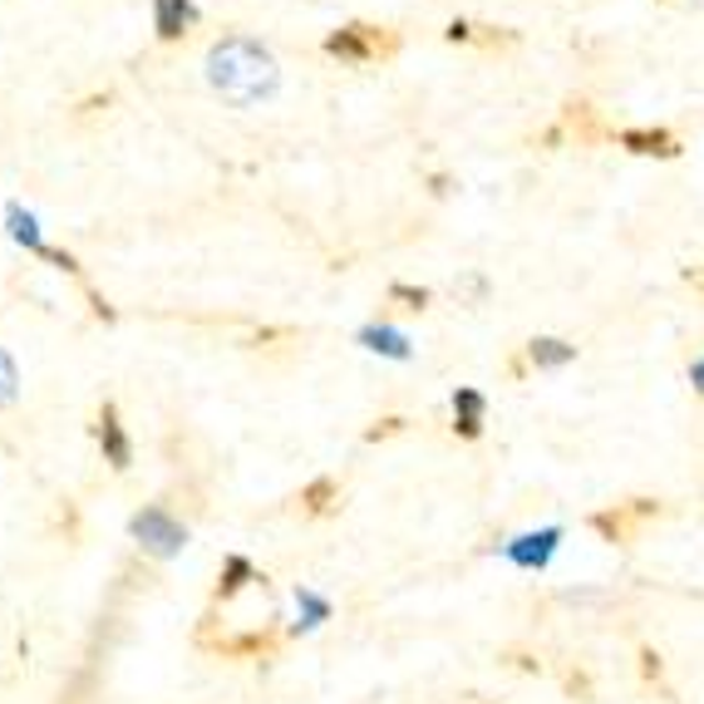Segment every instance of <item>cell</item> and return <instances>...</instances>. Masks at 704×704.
Returning a JSON list of instances; mask_svg holds the SVG:
<instances>
[{
  "label": "cell",
  "mask_w": 704,
  "mask_h": 704,
  "mask_svg": "<svg viewBox=\"0 0 704 704\" xmlns=\"http://www.w3.org/2000/svg\"><path fill=\"white\" fill-rule=\"evenodd\" d=\"M193 25H197V6H193V0H153V35L163 40V45L183 40Z\"/></svg>",
  "instance_id": "52a82bcc"
},
{
  "label": "cell",
  "mask_w": 704,
  "mask_h": 704,
  "mask_svg": "<svg viewBox=\"0 0 704 704\" xmlns=\"http://www.w3.org/2000/svg\"><path fill=\"white\" fill-rule=\"evenodd\" d=\"M6 232L15 247H25V251H45V237H40V217L30 213V207H20V203H6Z\"/></svg>",
  "instance_id": "8fae6325"
},
{
  "label": "cell",
  "mask_w": 704,
  "mask_h": 704,
  "mask_svg": "<svg viewBox=\"0 0 704 704\" xmlns=\"http://www.w3.org/2000/svg\"><path fill=\"white\" fill-rule=\"evenodd\" d=\"M335 498H340V492H335V483L331 478H315L306 492H301V502H306V512H315V518H321V512H331L335 508Z\"/></svg>",
  "instance_id": "2e32d148"
},
{
  "label": "cell",
  "mask_w": 704,
  "mask_h": 704,
  "mask_svg": "<svg viewBox=\"0 0 704 704\" xmlns=\"http://www.w3.org/2000/svg\"><path fill=\"white\" fill-rule=\"evenodd\" d=\"M207 84L213 94H223L227 104L237 109H257V104L277 99L281 89V69H277V55H271L261 40L251 35H227L207 50Z\"/></svg>",
  "instance_id": "6da1fadb"
},
{
  "label": "cell",
  "mask_w": 704,
  "mask_h": 704,
  "mask_svg": "<svg viewBox=\"0 0 704 704\" xmlns=\"http://www.w3.org/2000/svg\"><path fill=\"white\" fill-rule=\"evenodd\" d=\"M321 621H331V602L311 586H296V636L301 630H315Z\"/></svg>",
  "instance_id": "5bb4252c"
},
{
  "label": "cell",
  "mask_w": 704,
  "mask_h": 704,
  "mask_svg": "<svg viewBox=\"0 0 704 704\" xmlns=\"http://www.w3.org/2000/svg\"><path fill=\"white\" fill-rule=\"evenodd\" d=\"M508 660H512V665H518V670H528V675H532V670H538V665H542V660L522 656V650H508Z\"/></svg>",
  "instance_id": "cb8c5ba5"
},
{
  "label": "cell",
  "mask_w": 704,
  "mask_h": 704,
  "mask_svg": "<svg viewBox=\"0 0 704 704\" xmlns=\"http://www.w3.org/2000/svg\"><path fill=\"white\" fill-rule=\"evenodd\" d=\"M650 518H660V502L656 498H630V502H616V508H606V512H592V532H602L606 542L626 548V542H636V532L646 528Z\"/></svg>",
  "instance_id": "277c9868"
},
{
  "label": "cell",
  "mask_w": 704,
  "mask_h": 704,
  "mask_svg": "<svg viewBox=\"0 0 704 704\" xmlns=\"http://www.w3.org/2000/svg\"><path fill=\"white\" fill-rule=\"evenodd\" d=\"M129 538L139 542L149 556H158V562H167V556H177V552L187 548V528L163 508V502H149V508L133 512V518H129Z\"/></svg>",
  "instance_id": "3957f363"
},
{
  "label": "cell",
  "mask_w": 704,
  "mask_h": 704,
  "mask_svg": "<svg viewBox=\"0 0 704 704\" xmlns=\"http://www.w3.org/2000/svg\"><path fill=\"white\" fill-rule=\"evenodd\" d=\"M566 690H572L576 700H592V680H586L582 670H566Z\"/></svg>",
  "instance_id": "7402d4cb"
},
{
  "label": "cell",
  "mask_w": 704,
  "mask_h": 704,
  "mask_svg": "<svg viewBox=\"0 0 704 704\" xmlns=\"http://www.w3.org/2000/svg\"><path fill=\"white\" fill-rule=\"evenodd\" d=\"M390 301H404L409 311H424V306H429V291H424V286H404V281H394V286H390Z\"/></svg>",
  "instance_id": "ac0fdd59"
},
{
  "label": "cell",
  "mask_w": 704,
  "mask_h": 704,
  "mask_svg": "<svg viewBox=\"0 0 704 704\" xmlns=\"http://www.w3.org/2000/svg\"><path fill=\"white\" fill-rule=\"evenodd\" d=\"M355 340H360L370 355H385V360H409V355H414L409 335H404V331H394V325H380V321L365 325V331L355 335Z\"/></svg>",
  "instance_id": "9c48e42d"
},
{
  "label": "cell",
  "mask_w": 704,
  "mask_h": 704,
  "mask_svg": "<svg viewBox=\"0 0 704 704\" xmlns=\"http://www.w3.org/2000/svg\"><path fill=\"white\" fill-rule=\"evenodd\" d=\"M473 35H478V25H468V20H448V30H444L448 45H473Z\"/></svg>",
  "instance_id": "d6986e66"
},
{
  "label": "cell",
  "mask_w": 704,
  "mask_h": 704,
  "mask_svg": "<svg viewBox=\"0 0 704 704\" xmlns=\"http://www.w3.org/2000/svg\"><path fill=\"white\" fill-rule=\"evenodd\" d=\"M94 438H99V448H104V464L109 468H129L133 464V444H129V434H123V424H119V409L113 404H104L99 409V424H94Z\"/></svg>",
  "instance_id": "8992f818"
},
{
  "label": "cell",
  "mask_w": 704,
  "mask_h": 704,
  "mask_svg": "<svg viewBox=\"0 0 704 704\" xmlns=\"http://www.w3.org/2000/svg\"><path fill=\"white\" fill-rule=\"evenodd\" d=\"M247 582H257V566H251L241 552H232L227 566H223V582H217V596H237Z\"/></svg>",
  "instance_id": "9a60e30c"
},
{
  "label": "cell",
  "mask_w": 704,
  "mask_h": 704,
  "mask_svg": "<svg viewBox=\"0 0 704 704\" xmlns=\"http://www.w3.org/2000/svg\"><path fill=\"white\" fill-rule=\"evenodd\" d=\"M572 360H576V345L556 340V335H538L528 345V365H538V370H566Z\"/></svg>",
  "instance_id": "4fadbf2b"
},
{
  "label": "cell",
  "mask_w": 704,
  "mask_h": 704,
  "mask_svg": "<svg viewBox=\"0 0 704 704\" xmlns=\"http://www.w3.org/2000/svg\"><path fill=\"white\" fill-rule=\"evenodd\" d=\"M40 257H45L50 267H59V271H69V277H79V261L69 257V251H59V247H45V251H40Z\"/></svg>",
  "instance_id": "ffe728a7"
},
{
  "label": "cell",
  "mask_w": 704,
  "mask_h": 704,
  "mask_svg": "<svg viewBox=\"0 0 704 704\" xmlns=\"http://www.w3.org/2000/svg\"><path fill=\"white\" fill-rule=\"evenodd\" d=\"M616 143L636 158H680V139L670 129H626Z\"/></svg>",
  "instance_id": "ba28073f"
},
{
  "label": "cell",
  "mask_w": 704,
  "mask_h": 704,
  "mask_svg": "<svg viewBox=\"0 0 704 704\" xmlns=\"http://www.w3.org/2000/svg\"><path fill=\"white\" fill-rule=\"evenodd\" d=\"M483 414H488V399L478 390H458L454 394V434L458 438H478L483 434Z\"/></svg>",
  "instance_id": "7c38bea8"
},
{
  "label": "cell",
  "mask_w": 704,
  "mask_h": 704,
  "mask_svg": "<svg viewBox=\"0 0 704 704\" xmlns=\"http://www.w3.org/2000/svg\"><path fill=\"white\" fill-rule=\"evenodd\" d=\"M562 133H572L576 143H596V139H606V123L596 119V109L586 99H572L562 109Z\"/></svg>",
  "instance_id": "30bf717a"
},
{
  "label": "cell",
  "mask_w": 704,
  "mask_h": 704,
  "mask_svg": "<svg viewBox=\"0 0 704 704\" xmlns=\"http://www.w3.org/2000/svg\"><path fill=\"white\" fill-rule=\"evenodd\" d=\"M556 542H562V528H542V532H522V538H512L508 548V562L522 566V572H542V566L552 562Z\"/></svg>",
  "instance_id": "5b68a950"
},
{
  "label": "cell",
  "mask_w": 704,
  "mask_h": 704,
  "mask_svg": "<svg viewBox=\"0 0 704 704\" xmlns=\"http://www.w3.org/2000/svg\"><path fill=\"white\" fill-rule=\"evenodd\" d=\"M20 399V370L10 360V350H0V404H15Z\"/></svg>",
  "instance_id": "e0dca14e"
},
{
  "label": "cell",
  "mask_w": 704,
  "mask_h": 704,
  "mask_svg": "<svg viewBox=\"0 0 704 704\" xmlns=\"http://www.w3.org/2000/svg\"><path fill=\"white\" fill-rule=\"evenodd\" d=\"M399 50V35L394 30H380V25H340L325 35V55H335L340 65H375V59H390Z\"/></svg>",
  "instance_id": "7a4b0ae2"
},
{
  "label": "cell",
  "mask_w": 704,
  "mask_h": 704,
  "mask_svg": "<svg viewBox=\"0 0 704 704\" xmlns=\"http://www.w3.org/2000/svg\"><path fill=\"white\" fill-rule=\"evenodd\" d=\"M399 429H404V419H380V424H375L365 438H370V444H380V438H394Z\"/></svg>",
  "instance_id": "44dd1931"
},
{
  "label": "cell",
  "mask_w": 704,
  "mask_h": 704,
  "mask_svg": "<svg viewBox=\"0 0 704 704\" xmlns=\"http://www.w3.org/2000/svg\"><path fill=\"white\" fill-rule=\"evenodd\" d=\"M685 286H695V291H704V267H690V271H685Z\"/></svg>",
  "instance_id": "484cf974"
},
{
  "label": "cell",
  "mask_w": 704,
  "mask_h": 704,
  "mask_svg": "<svg viewBox=\"0 0 704 704\" xmlns=\"http://www.w3.org/2000/svg\"><path fill=\"white\" fill-rule=\"evenodd\" d=\"M690 385H695V394H704V355L690 365Z\"/></svg>",
  "instance_id": "d4e9b609"
},
{
  "label": "cell",
  "mask_w": 704,
  "mask_h": 704,
  "mask_svg": "<svg viewBox=\"0 0 704 704\" xmlns=\"http://www.w3.org/2000/svg\"><path fill=\"white\" fill-rule=\"evenodd\" d=\"M640 675H646V680H660V656H656V650H640Z\"/></svg>",
  "instance_id": "603a6c76"
}]
</instances>
